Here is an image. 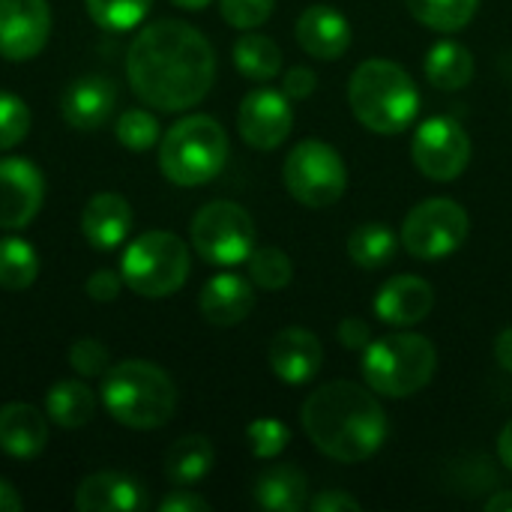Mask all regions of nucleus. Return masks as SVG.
Listing matches in <instances>:
<instances>
[{
  "label": "nucleus",
  "instance_id": "49530a36",
  "mask_svg": "<svg viewBox=\"0 0 512 512\" xmlns=\"http://www.w3.org/2000/svg\"><path fill=\"white\" fill-rule=\"evenodd\" d=\"M489 512H512V492H498L486 501Z\"/></svg>",
  "mask_w": 512,
  "mask_h": 512
},
{
  "label": "nucleus",
  "instance_id": "a18cd8bd",
  "mask_svg": "<svg viewBox=\"0 0 512 512\" xmlns=\"http://www.w3.org/2000/svg\"><path fill=\"white\" fill-rule=\"evenodd\" d=\"M498 456H501V462L512 471V420L504 426V432L498 438Z\"/></svg>",
  "mask_w": 512,
  "mask_h": 512
},
{
  "label": "nucleus",
  "instance_id": "f704fd0d",
  "mask_svg": "<svg viewBox=\"0 0 512 512\" xmlns=\"http://www.w3.org/2000/svg\"><path fill=\"white\" fill-rule=\"evenodd\" d=\"M30 132V108L15 93L0 90V153L18 147Z\"/></svg>",
  "mask_w": 512,
  "mask_h": 512
},
{
  "label": "nucleus",
  "instance_id": "c85d7f7f",
  "mask_svg": "<svg viewBox=\"0 0 512 512\" xmlns=\"http://www.w3.org/2000/svg\"><path fill=\"white\" fill-rule=\"evenodd\" d=\"M39 276V255L36 249L21 237H3L0 240V288L6 291H24Z\"/></svg>",
  "mask_w": 512,
  "mask_h": 512
},
{
  "label": "nucleus",
  "instance_id": "4468645a",
  "mask_svg": "<svg viewBox=\"0 0 512 512\" xmlns=\"http://www.w3.org/2000/svg\"><path fill=\"white\" fill-rule=\"evenodd\" d=\"M45 180L42 171L18 156L0 159V228L21 231L42 210Z\"/></svg>",
  "mask_w": 512,
  "mask_h": 512
},
{
  "label": "nucleus",
  "instance_id": "72a5a7b5",
  "mask_svg": "<svg viewBox=\"0 0 512 512\" xmlns=\"http://www.w3.org/2000/svg\"><path fill=\"white\" fill-rule=\"evenodd\" d=\"M246 441L255 459H276L288 444H291V429L282 420L273 417H258L246 429Z\"/></svg>",
  "mask_w": 512,
  "mask_h": 512
},
{
  "label": "nucleus",
  "instance_id": "0eeeda50",
  "mask_svg": "<svg viewBox=\"0 0 512 512\" xmlns=\"http://www.w3.org/2000/svg\"><path fill=\"white\" fill-rule=\"evenodd\" d=\"M189 270V246L171 231H147L135 237L120 258L123 285L150 300L177 294L186 285Z\"/></svg>",
  "mask_w": 512,
  "mask_h": 512
},
{
  "label": "nucleus",
  "instance_id": "7c9ffc66",
  "mask_svg": "<svg viewBox=\"0 0 512 512\" xmlns=\"http://www.w3.org/2000/svg\"><path fill=\"white\" fill-rule=\"evenodd\" d=\"M249 279L264 291H282L294 279L291 258L279 246H261L249 255Z\"/></svg>",
  "mask_w": 512,
  "mask_h": 512
},
{
  "label": "nucleus",
  "instance_id": "79ce46f5",
  "mask_svg": "<svg viewBox=\"0 0 512 512\" xmlns=\"http://www.w3.org/2000/svg\"><path fill=\"white\" fill-rule=\"evenodd\" d=\"M309 510L312 512H360V501L357 498H351L348 492H336V489H330V492H321V495H315L312 501H309Z\"/></svg>",
  "mask_w": 512,
  "mask_h": 512
},
{
  "label": "nucleus",
  "instance_id": "58836bf2",
  "mask_svg": "<svg viewBox=\"0 0 512 512\" xmlns=\"http://www.w3.org/2000/svg\"><path fill=\"white\" fill-rule=\"evenodd\" d=\"M315 87H318V75L309 69V66H294V69H288L285 72V81H282V93L288 96V99H309L312 93H315Z\"/></svg>",
  "mask_w": 512,
  "mask_h": 512
},
{
  "label": "nucleus",
  "instance_id": "4c0bfd02",
  "mask_svg": "<svg viewBox=\"0 0 512 512\" xmlns=\"http://www.w3.org/2000/svg\"><path fill=\"white\" fill-rule=\"evenodd\" d=\"M120 288H123V276L114 273V270H96V273L87 279V285H84L87 297L96 300V303H111V300H117V297H120Z\"/></svg>",
  "mask_w": 512,
  "mask_h": 512
},
{
  "label": "nucleus",
  "instance_id": "1a4fd4ad",
  "mask_svg": "<svg viewBox=\"0 0 512 512\" xmlns=\"http://www.w3.org/2000/svg\"><path fill=\"white\" fill-rule=\"evenodd\" d=\"M192 249L216 267L249 261L255 249L252 216L234 201H210L192 219Z\"/></svg>",
  "mask_w": 512,
  "mask_h": 512
},
{
  "label": "nucleus",
  "instance_id": "aec40b11",
  "mask_svg": "<svg viewBox=\"0 0 512 512\" xmlns=\"http://www.w3.org/2000/svg\"><path fill=\"white\" fill-rule=\"evenodd\" d=\"M75 507L81 512H138L147 507V492L126 474L99 471L81 480L75 489Z\"/></svg>",
  "mask_w": 512,
  "mask_h": 512
},
{
  "label": "nucleus",
  "instance_id": "ea45409f",
  "mask_svg": "<svg viewBox=\"0 0 512 512\" xmlns=\"http://www.w3.org/2000/svg\"><path fill=\"white\" fill-rule=\"evenodd\" d=\"M339 342L348 351H363L372 342V330L363 318H345L339 324Z\"/></svg>",
  "mask_w": 512,
  "mask_h": 512
},
{
  "label": "nucleus",
  "instance_id": "6ab92c4d",
  "mask_svg": "<svg viewBox=\"0 0 512 512\" xmlns=\"http://www.w3.org/2000/svg\"><path fill=\"white\" fill-rule=\"evenodd\" d=\"M132 231V207L117 192H99L81 213V234L99 252H114Z\"/></svg>",
  "mask_w": 512,
  "mask_h": 512
},
{
  "label": "nucleus",
  "instance_id": "de8ad7c7",
  "mask_svg": "<svg viewBox=\"0 0 512 512\" xmlns=\"http://www.w3.org/2000/svg\"><path fill=\"white\" fill-rule=\"evenodd\" d=\"M171 3L180 6V9H189V12H201V9L210 6V0H171Z\"/></svg>",
  "mask_w": 512,
  "mask_h": 512
},
{
  "label": "nucleus",
  "instance_id": "7ed1b4c3",
  "mask_svg": "<svg viewBox=\"0 0 512 512\" xmlns=\"http://www.w3.org/2000/svg\"><path fill=\"white\" fill-rule=\"evenodd\" d=\"M348 102L354 117L378 135L405 132L420 111V90L408 69L393 60H363L348 84Z\"/></svg>",
  "mask_w": 512,
  "mask_h": 512
},
{
  "label": "nucleus",
  "instance_id": "f3484780",
  "mask_svg": "<svg viewBox=\"0 0 512 512\" xmlns=\"http://www.w3.org/2000/svg\"><path fill=\"white\" fill-rule=\"evenodd\" d=\"M432 306L435 291L420 276H393L375 297V315L390 327H417L429 318Z\"/></svg>",
  "mask_w": 512,
  "mask_h": 512
},
{
  "label": "nucleus",
  "instance_id": "2eb2a0df",
  "mask_svg": "<svg viewBox=\"0 0 512 512\" xmlns=\"http://www.w3.org/2000/svg\"><path fill=\"white\" fill-rule=\"evenodd\" d=\"M120 90L108 75H81L60 96L63 120L78 132H93L105 126L117 108Z\"/></svg>",
  "mask_w": 512,
  "mask_h": 512
},
{
  "label": "nucleus",
  "instance_id": "a19ab883",
  "mask_svg": "<svg viewBox=\"0 0 512 512\" xmlns=\"http://www.w3.org/2000/svg\"><path fill=\"white\" fill-rule=\"evenodd\" d=\"M159 512H210V504L189 489H174L168 498L159 501Z\"/></svg>",
  "mask_w": 512,
  "mask_h": 512
},
{
  "label": "nucleus",
  "instance_id": "b1692460",
  "mask_svg": "<svg viewBox=\"0 0 512 512\" xmlns=\"http://www.w3.org/2000/svg\"><path fill=\"white\" fill-rule=\"evenodd\" d=\"M213 462H216L213 444L204 435H186L168 447L162 471L174 489H189L213 471Z\"/></svg>",
  "mask_w": 512,
  "mask_h": 512
},
{
  "label": "nucleus",
  "instance_id": "c03bdc74",
  "mask_svg": "<svg viewBox=\"0 0 512 512\" xmlns=\"http://www.w3.org/2000/svg\"><path fill=\"white\" fill-rule=\"evenodd\" d=\"M21 510H24L21 495L12 489V483L0 480V512H21Z\"/></svg>",
  "mask_w": 512,
  "mask_h": 512
},
{
  "label": "nucleus",
  "instance_id": "c9c22d12",
  "mask_svg": "<svg viewBox=\"0 0 512 512\" xmlns=\"http://www.w3.org/2000/svg\"><path fill=\"white\" fill-rule=\"evenodd\" d=\"M276 0H219L222 18L237 30H255L273 15Z\"/></svg>",
  "mask_w": 512,
  "mask_h": 512
},
{
  "label": "nucleus",
  "instance_id": "9d476101",
  "mask_svg": "<svg viewBox=\"0 0 512 512\" xmlns=\"http://www.w3.org/2000/svg\"><path fill=\"white\" fill-rule=\"evenodd\" d=\"M468 210L453 198H429L402 222V246L420 261H441L468 240Z\"/></svg>",
  "mask_w": 512,
  "mask_h": 512
},
{
  "label": "nucleus",
  "instance_id": "a878e982",
  "mask_svg": "<svg viewBox=\"0 0 512 512\" xmlns=\"http://www.w3.org/2000/svg\"><path fill=\"white\" fill-rule=\"evenodd\" d=\"M426 78L438 90H462L474 78V54L453 39H441L426 54Z\"/></svg>",
  "mask_w": 512,
  "mask_h": 512
},
{
  "label": "nucleus",
  "instance_id": "37998d69",
  "mask_svg": "<svg viewBox=\"0 0 512 512\" xmlns=\"http://www.w3.org/2000/svg\"><path fill=\"white\" fill-rule=\"evenodd\" d=\"M495 360L501 369H507L512 375V327H507L498 339H495Z\"/></svg>",
  "mask_w": 512,
  "mask_h": 512
},
{
  "label": "nucleus",
  "instance_id": "393cba45",
  "mask_svg": "<svg viewBox=\"0 0 512 512\" xmlns=\"http://www.w3.org/2000/svg\"><path fill=\"white\" fill-rule=\"evenodd\" d=\"M45 414L60 429H81L96 417V396L81 381H57L45 393Z\"/></svg>",
  "mask_w": 512,
  "mask_h": 512
},
{
  "label": "nucleus",
  "instance_id": "f8f14e48",
  "mask_svg": "<svg viewBox=\"0 0 512 512\" xmlns=\"http://www.w3.org/2000/svg\"><path fill=\"white\" fill-rule=\"evenodd\" d=\"M237 129L255 150H276L294 129V108L282 90H252L237 111Z\"/></svg>",
  "mask_w": 512,
  "mask_h": 512
},
{
  "label": "nucleus",
  "instance_id": "c756f323",
  "mask_svg": "<svg viewBox=\"0 0 512 512\" xmlns=\"http://www.w3.org/2000/svg\"><path fill=\"white\" fill-rule=\"evenodd\" d=\"M405 6L420 24L438 33H453L477 15L480 0H405Z\"/></svg>",
  "mask_w": 512,
  "mask_h": 512
},
{
  "label": "nucleus",
  "instance_id": "412c9836",
  "mask_svg": "<svg viewBox=\"0 0 512 512\" xmlns=\"http://www.w3.org/2000/svg\"><path fill=\"white\" fill-rule=\"evenodd\" d=\"M48 444V414L27 402L0 408V450L12 459H36Z\"/></svg>",
  "mask_w": 512,
  "mask_h": 512
},
{
  "label": "nucleus",
  "instance_id": "a211bd4d",
  "mask_svg": "<svg viewBox=\"0 0 512 512\" xmlns=\"http://www.w3.org/2000/svg\"><path fill=\"white\" fill-rule=\"evenodd\" d=\"M294 33L300 48L318 60H339L351 48V21L336 6L315 3L303 9Z\"/></svg>",
  "mask_w": 512,
  "mask_h": 512
},
{
  "label": "nucleus",
  "instance_id": "f257e3e1",
  "mask_svg": "<svg viewBox=\"0 0 512 512\" xmlns=\"http://www.w3.org/2000/svg\"><path fill=\"white\" fill-rule=\"evenodd\" d=\"M126 78L144 105L168 114L186 111L210 93L216 81V51L198 27L165 18L132 39Z\"/></svg>",
  "mask_w": 512,
  "mask_h": 512
},
{
  "label": "nucleus",
  "instance_id": "cd10ccee",
  "mask_svg": "<svg viewBox=\"0 0 512 512\" xmlns=\"http://www.w3.org/2000/svg\"><path fill=\"white\" fill-rule=\"evenodd\" d=\"M234 66L249 81H270L282 69V51L264 33H243L234 42Z\"/></svg>",
  "mask_w": 512,
  "mask_h": 512
},
{
  "label": "nucleus",
  "instance_id": "39448f33",
  "mask_svg": "<svg viewBox=\"0 0 512 512\" xmlns=\"http://www.w3.org/2000/svg\"><path fill=\"white\" fill-rule=\"evenodd\" d=\"M228 162V135L210 114L177 120L159 144V168L174 186H204Z\"/></svg>",
  "mask_w": 512,
  "mask_h": 512
},
{
  "label": "nucleus",
  "instance_id": "20e7f679",
  "mask_svg": "<svg viewBox=\"0 0 512 512\" xmlns=\"http://www.w3.org/2000/svg\"><path fill=\"white\" fill-rule=\"evenodd\" d=\"M105 411L126 429H159L177 411V387L171 375L150 360H123L102 381Z\"/></svg>",
  "mask_w": 512,
  "mask_h": 512
},
{
  "label": "nucleus",
  "instance_id": "e433bc0d",
  "mask_svg": "<svg viewBox=\"0 0 512 512\" xmlns=\"http://www.w3.org/2000/svg\"><path fill=\"white\" fill-rule=\"evenodd\" d=\"M111 357L108 348L99 339H78L69 348V366L81 375V378H96L108 369Z\"/></svg>",
  "mask_w": 512,
  "mask_h": 512
},
{
  "label": "nucleus",
  "instance_id": "423d86ee",
  "mask_svg": "<svg viewBox=\"0 0 512 512\" xmlns=\"http://www.w3.org/2000/svg\"><path fill=\"white\" fill-rule=\"evenodd\" d=\"M438 366L435 345L420 333H393L363 348V378L372 393L408 399L420 393Z\"/></svg>",
  "mask_w": 512,
  "mask_h": 512
},
{
  "label": "nucleus",
  "instance_id": "5701e85b",
  "mask_svg": "<svg viewBox=\"0 0 512 512\" xmlns=\"http://www.w3.org/2000/svg\"><path fill=\"white\" fill-rule=\"evenodd\" d=\"M255 501L270 512H300L309 507V480L294 465H273L255 480Z\"/></svg>",
  "mask_w": 512,
  "mask_h": 512
},
{
  "label": "nucleus",
  "instance_id": "2f4dec72",
  "mask_svg": "<svg viewBox=\"0 0 512 512\" xmlns=\"http://www.w3.org/2000/svg\"><path fill=\"white\" fill-rule=\"evenodd\" d=\"M90 18L111 33H123L132 30L144 21V15L150 12L153 0H84Z\"/></svg>",
  "mask_w": 512,
  "mask_h": 512
},
{
  "label": "nucleus",
  "instance_id": "4be33fe9",
  "mask_svg": "<svg viewBox=\"0 0 512 512\" xmlns=\"http://www.w3.org/2000/svg\"><path fill=\"white\" fill-rule=\"evenodd\" d=\"M201 315L216 327H234L255 309V291L240 273H216L201 291Z\"/></svg>",
  "mask_w": 512,
  "mask_h": 512
},
{
  "label": "nucleus",
  "instance_id": "473e14b6",
  "mask_svg": "<svg viewBox=\"0 0 512 512\" xmlns=\"http://www.w3.org/2000/svg\"><path fill=\"white\" fill-rule=\"evenodd\" d=\"M114 135H117V141L126 150L144 153V150H150L159 141V120L150 111H144V108H129V111H123L117 117Z\"/></svg>",
  "mask_w": 512,
  "mask_h": 512
},
{
  "label": "nucleus",
  "instance_id": "6e6552de",
  "mask_svg": "<svg viewBox=\"0 0 512 512\" xmlns=\"http://www.w3.org/2000/svg\"><path fill=\"white\" fill-rule=\"evenodd\" d=\"M282 177H285L291 198L312 210L336 204L348 189V168L339 150L318 138L300 141L288 153Z\"/></svg>",
  "mask_w": 512,
  "mask_h": 512
},
{
  "label": "nucleus",
  "instance_id": "bb28decb",
  "mask_svg": "<svg viewBox=\"0 0 512 512\" xmlns=\"http://www.w3.org/2000/svg\"><path fill=\"white\" fill-rule=\"evenodd\" d=\"M396 249H399V237L384 222L357 225L351 231V237H348V255L363 270H381V267H387L396 258Z\"/></svg>",
  "mask_w": 512,
  "mask_h": 512
},
{
  "label": "nucleus",
  "instance_id": "ddd939ff",
  "mask_svg": "<svg viewBox=\"0 0 512 512\" xmlns=\"http://www.w3.org/2000/svg\"><path fill=\"white\" fill-rule=\"evenodd\" d=\"M51 33V9L45 0H0V57L33 60Z\"/></svg>",
  "mask_w": 512,
  "mask_h": 512
},
{
  "label": "nucleus",
  "instance_id": "dca6fc26",
  "mask_svg": "<svg viewBox=\"0 0 512 512\" xmlns=\"http://www.w3.org/2000/svg\"><path fill=\"white\" fill-rule=\"evenodd\" d=\"M270 369L285 384H309L324 363V348L315 333L303 327H285L273 336L267 351Z\"/></svg>",
  "mask_w": 512,
  "mask_h": 512
},
{
  "label": "nucleus",
  "instance_id": "9b49d317",
  "mask_svg": "<svg viewBox=\"0 0 512 512\" xmlns=\"http://www.w3.org/2000/svg\"><path fill=\"white\" fill-rule=\"evenodd\" d=\"M411 150L414 165L423 171V177L438 183L456 180L471 162V138L462 129V123L447 114L423 120L414 132Z\"/></svg>",
  "mask_w": 512,
  "mask_h": 512
},
{
  "label": "nucleus",
  "instance_id": "f03ea898",
  "mask_svg": "<svg viewBox=\"0 0 512 512\" xmlns=\"http://www.w3.org/2000/svg\"><path fill=\"white\" fill-rule=\"evenodd\" d=\"M303 429L309 441L336 462H366L387 441V414L381 402L360 384L333 381L315 390L303 405Z\"/></svg>",
  "mask_w": 512,
  "mask_h": 512
}]
</instances>
